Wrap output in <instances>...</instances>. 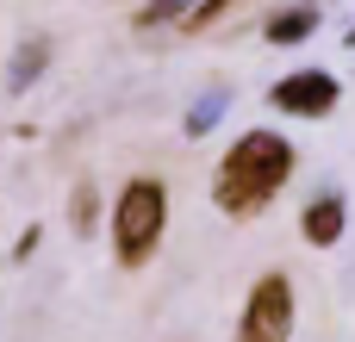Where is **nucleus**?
Segmentation results:
<instances>
[{
	"label": "nucleus",
	"instance_id": "obj_1",
	"mask_svg": "<svg viewBox=\"0 0 355 342\" xmlns=\"http://www.w3.org/2000/svg\"><path fill=\"white\" fill-rule=\"evenodd\" d=\"M287 174H293V143L275 137V131H250V137H237L231 156L218 162L212 199H218L231 218H250V212H262V206L287 187Z\"/></svg>",
	"mask_w": 355,
	"mask_h": 342
},
{
	"label": "nucleus",
	"instance_id": "obj_2",
	"mask_svg": "<svg viewBox=\"0 0 355 342\" xmlns=\"http://www.w3.org/2000/svg\"><path fill=\"white\" fill-rule=\"evenodd\" d=\"M162 218H168V193H162V181H131V187L119 193V212H112V249H119L125 268L150 262V249H156V237H162Z\"/></svg>",
	"mask_w": 355,
	"mask_h": 342
},
{
	"label": "nucleus",
	"instance_id": "obj_3",
	"mask_svg": "<svg viewBox=\"0 0 355 342\" xmlns=\"http://www.w3.org/2000/svg\"><path fill=\"white\" fill-rule=\"evenodd\" d=\"M243 342H287L293 336V280L287 274H262L250 287V305H243Z\"/></svg>",
	"mask_w": 355,
	"mask_h": 342
},
{
	"label": "nucleus",
	"instance_id": "obj_4",
	"mask_svg": "<svg viewBox=\"0 0 355 342\" xmlns=\"http://www.w3.org/2000/svg\"><path fill=\"white\" fill-rule=\"evenodd\" d=\"M281 112H300V118H324L337 100H343V87H337V75L331 69H300V75H287L275 93H268Z\"/></svg>",
	"mask_w": 355,
	"mask_h": 342
},
{
	"label": "nucleus",
	"instance_id": "obj_5",
	"mask_svg": "<svg viewBox=\"0 0 355 342\" xmlns=\"http://www.w3.org/2000/svg\"><path fill=\"white\" fill-rule=\"evenodd\" d=\"M343 218H349V206H343V193H318V199L306 206V218H300V231H306V243H318V249H331V243L343 237Z\"/></svg>",
	"mask_w": 355,
	"mask_h": 342
},
{
	"label": "nucleus",
	"instance_id": "obj_6",
	"mask_svg": "<svg viewBox=\"0 0 355 342\" xmlns=\"http://www.w3.org/2000/svg\"><path fill=\"white\" fill-rule=\"evenodd\" d=\"M312 31H318V12H312V6H287V12L268 19V44H300V37H312Z\"/></svg>",
	"mask_w": 355,
	"mask_h": 342
},
{
	"label": "nucleus",
	"instance_id": "obj_7",
	"mask_svg": "<svg viewBox=\"0 0 355 342\" xmlns=\"http://www.w3.org/2000/svg\"><path fill=\"white\" fill-rule=\"evenodd\" d=\"M69 218H75V231H87V224H94V193H87V187L75 193V206H69Z\"/></svg>",
	"mask_w": 355,
	"mask_h": 342
},
{
	"label": "nucleus",
	"instance_id": "obj_8",
	"mask_svg": "<svg viewBox=\"0 0 355 342\" xmlns=\"http://www.w3.org/2000/svg\"><path fill=\"white\" fill-rule=\"evenodd\" d=\"M218 12H231V0H206V6H200V12L187 19V31H206V25L218 19Z\"/></svg>",
	"mask_w": 355,
	"mask_h": 342
},
{
	"label": "nucleus",
	"instance_id": "obj_9",
	"mask_svg": "<svg viewBox=\"0 0 355 342\" xmlns=\"http://www.w3.org/2000/svg\"><path fill=\"white\" fill-rule=\"evenodd\" d=\"M187 0H156V6H144V19H168V12H181Z\"/></svg>",
	"mask_w": 355,
	"mask_h": 342
},
{
	"label": "nucleus",
	"instance_id": "obj_10",
	"mask_svg": "<svg viewBox=\"0 0 355 342\" xmlns=\"http://www.w3.org/2000/svg\"><path fill=\"white\" fill-rule=\"evenodd\" d=\"M349 44H355V31H349Z\"/></svg>",
	"mask_w": 355,
	"mask_h": 342
}]
</instances>
